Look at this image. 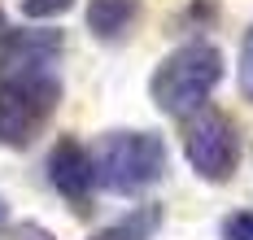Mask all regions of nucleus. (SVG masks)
I'll use <instances>...</instances> for the list:
<instances>
[{"instance_id":"nucleus-13","label":"nucleus","mask_w":253,"mask_h":240,"mask_svg":"<svg viewBox=\"0 0 253 240\" xmlns=\"http://www.w3.org/2000/svg\"><path fill=\"white\" fill-rule=\"evenodd\" d=\"M4 227H9V201L0 197V236H4Z\"/></svg>"},{"instance_id":"nucleus-14","label":"nucleus","mask_w":253,"mask_h":240,"mask_svg":"<svg viewBox=\"0 0 253 240\" xmlns=\"http://www.w3.org/2000/svg\"><path fill=\"white\" fill-rule=\"evenodd\" d=\"M9 40V27H4V9H0V44Z\"/></svg>"},{"instance_id":"nucleus-5","label":"nucleus","mask_w":253,"mask_h":240,"mask_svg":"<svg viewBox=\"0 0 253 240\" xmlns=\"http://www.w3.org/2000/svg\"><path fill=\"white\" fill-rule=\"evenodd\" d=\"M48 184L75 205L79 214L92 205V192H96V161L92 153L79 144L75 135H61L48 149Z\"/></svg>"},{"instance_id":"nucleus-3","label":"nucleus","mask_w":253,"mask_h":240,"mask_svg":"<svg viewBox=\"0 0 253 240\" xmlns=\"http://www.w3.org/2000/svg\"><path fill=\"white\" fill-rule=\"evenodd\" d=\"M96 188L135 197L166 175V140L157 131H109L96 144Z\"/></svg>"},{"instance_id":"nucleus-7","label":"nucleus","mask_w":253,"mask_h":240,"mask_svg":"<svg viewBox=\"0 0 253 240\" xmlns=\"http://www.w3.org/2000/svg\"><path fill=\"white\" fill-rule=\"evenodd\" d=\"M135 22H140V0H87V31L105 44L126 40Z\"/></svg>"},{"instance_id":"nucleus-2","label":"nucleus","mask_w":253,"mask_h":240,"mask_svg":"<svg viewBox=\"0 0 253 240\" xmlns=\"http://www.w3.org/2000/svg\"><path fill=\"white\" fill-rule=\"evenodd\" d=\"M61 105V75L57 70H26L0 75V144L26 149L35 144Z\"/></svg>"},{"instance_id":"nucleus-1","label":"nucleus","mask_w":253,"mask_h":240,"mask_svg":"<svg viewBox=\"0 0 253 240\" xmlns=\"http://www.w3.org/2000/svg\"><path fill=\"white\" fill-rule=\"evenodd\" d=\"M218 83H223V53L210 40H188L157 61V70L149 79V96L162 114L192 118L210 105Z\"/></svg>"},{"instance_id":"nucleus-9","label":"nucleus","mask_w":253,"mask_h":240,"mask_svg":"<svg viewBox=\"0 0 253 240\" xmlns=\"http://www.w3.org/2000/svg\"><path fill=\"white\" fill-rule=\"evenodd\" d=\"M236 83H240V96L253 105V27L245 31V40H240V70H236Z\"/></svg>"},{"instance_id":"nucleus-12","label":"nucleus","mask_w":253,"mask_h":240,"mask_svg":"<svg viewBox=\"0 0 253 240\" xmlns=\"http://www.w3.org/2000/svg\"><path fill=\"white\" fill-rule=\"evenodd\" d=\"M13 240H52V236L40 227V223H22V227L13 232Z\"/></svg>"},{"instance_id":"nucleus-10","label":"nucleus","mask_w":253,"mask_h":240,"mask_svg":"<svg viewBox=\"0 0 253 240\" xmlns=\"http://www.w3.org/2000/svg\"><path fill=\"white\" fill-rule=\"evenodd\" d=\"M223 240H253V210H236L223 218Z\"/></svg>"},{"instance_id":"nucleus-4","label":"nucleus","mask_w":253,"mask_h":240,"mask_svg":"<svg viewBox=\"0 0 253 240\" xmlns=\"http://www.w3.org/2000/svg\"><path fill=\"white\" fill-rule=\"evenodd\" d=\"M183 158L205 184H227L240 166V131L223 109L205 105L183 122Z\"/></svg>"},{"instance_id":"nucleus-6","label":"nucleus","mask_w":253,"mask_h":240,"mask_svg":"<svg viewBox=\"0 0 253 240\" xmlns=\"http://www.w3.org/2000/svg\"><path fill=\"white\" fill-rule=\"evenodd\" d=\"M61 53H66V40H61V31H52V27H22V31H9V40L0 44V75L57 70Z\"/></svg>"},{"instance_id":"nucleus-8","label":"nucleus","mask_w":253,"mask_h":240,"mask_svg":"<svg viewBox=\"0 0 253 240\" xmlns=\"http://www.w3.org/2000/svg\"><path fill=\"white\" fill-rule=\"evenodd\" d=\"M162 205L157 201H144V205H131L123 218H114V223H105L101 232H92L87 240H153L157 236V227H162Z\"/></svg>"},{"instance_id":"nucleus-11","label":"nucleus","mask_w":253,"mask_h":240,"mask_svg":"<svg viewBox=\"0 0 253 240\" xmlns=\"http://www.w3.org/2000/svg\"><path fill=\"white\" fill-rule=\"evenodd\" d=\"M75 0H22V13L26 18H35V22H44V18H57V13H66Z\"/></svg>"}]
</instances>
